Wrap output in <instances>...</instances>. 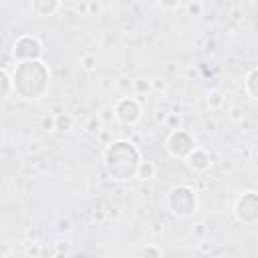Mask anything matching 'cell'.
Listing matches in <instances>:
<instances>
[{
  "label": "cell",
  "mask_w": 258,
  "mask_h": 258,
  "mask_svg": "<svg viewBox=\"0 0 258 258\" xmlns=\"http://www.w3.org/2000/svg\"><path fill=\"white\" fill-rule=\"evenodd\" d=\"M141 153L139 149L125 139H119L115 143H111L105 151V167L107 173L115 179V181H127L137 177V169L141 165Z\"/></svg>",
  "instance_id": "6da1fadb"
},
{
  "label": "cell",
  "mask_w": 258,
  "mask_h": 258,
  "mask_svg": "<svg viewBox=\"0 0 258 258\" xmlns=\"http://www.w3.org/2000/svg\"><path fill=\"white\" fill-rule=\"evenodd\" d=\"M12 79H14V91L20 97L28 101H36L46 93L50 83V73L40 58L24 60V62H18V67L12 73Z\"/></svg>",
  "instance_id": "7a4b0ae2"
},
{
  "label": "cell",
  "mask_w": 258,
  "mask_h": 258,
  "mask_svg": "<svg viewBox=\"0 0 258 258\" xmlns=\"http://www.w3.org/2000/svg\"><path fill=\"white\" fill-rule=\"evenodd\" d=\"M167 204L177 218H189L198 210V194L189 185H173L167 194Z\"/></svg>",
  "instance_id": "3957f363"
},
{
  "label": "cell",
  "mask_w": 258,
  "mask_h": 258,
  "mask_svg": "<svg viewBox=\"0 0 258 258\" xmlns=\"http://www.w3.org/2000/svg\"><path fill=\"white\" fill-rule=\"evenodd\" d=\"M12 56L14 60L18 62H24V60H38L42 56V44L38 42L36 36H30V34H22L14 40V46H12Z\"/></svg>",
  "instance_id": "277c9868"
},
{
  "label": "cell",
  "mask_w": 258,
  "mask_h": 258,
  "mask_svg": "<svg viewBox=\"0 0 258 258\" xmlns=\"http://www.w3.org/2000/svg\"><path fill=\"white\" fill-rule=\"evenodd\" d=\"M165 147L167 151L177 157V159H187V155L196 149V139L191 133H187L185 129H175L171 131V135L167 137L165 141Z\"/></svg>",
  "instance_id": "5b68a950"
},
{
  "label": "cell",
  "mask_w": 258,
  "mask_h": 258,
  "mask_svg": "<svg viewBox=\"0 0 258 258\" xmlns=\"http://www.w3.org/2000/svg\"><path fill=\"white\" fill-rule=\"evenodd\" d=\"M234 216L242 224H256L258 222V191L242 194L234 204Z\"/></svg>",
  "instance_id": "8992f818"
},
{
  "label": "cell",
  "mask_w": 258,
  "mask_h": 258,
  "mask_svg": "<svg viewBox=\"0 0 258 258\" xmlns=\"http://www.w3.org/2000/svg\"><path fill=\"white\" fill-rule=\"evenodd\" d=\"M115 117L123 125H135L141 119V105L133 97H123L115 103Z\"/></svg>",
  "instance_id": "52a82bcc"
},
{
  "label": "cell",
  "mask_w": 258,
  "mask_h": 258,
  "mask_svg": "<svg viewBox=\"0 0 258 258\" xmlns=\"http://www.w3.org/2000/svg\"><path fill=\"white\" fill-rule=\"evenodd\" d=\"M187 165L194 169V171H198V173H204V171H208L210 167H212V157H210V153L208 151H204V149H194L189 155H187Z\"/></svg>",
  "instance_id": "ba28073f"
},
{
  "label": "cell",
  "mask_w": 258,
  "mask_h": 258,
  "mask_svg": "<svg viewBox=\"0 0 258 258\" xmlns=\"http://www.w3.org/2000/svg\"><path fill=\"white\" fill-rule=\"evenodd\" d=\"M60 6V0H30V8L36 16H52Z\"/></svg>",
  "instance_id": "9c48e42d"
},
{
  "label": "cell",
  "mask_w": 258,
  "mask_h": 258,
  "mask_svg": "<svg viewBox=\"0 0 258 258\" xmlns=\"http://www.w3.org/2000/svg\"><path fill=\"white\" fill-rule=\"evenodd\" d=\"M244 87L252 99H258V69H252L244 81Z\"/></svg>",
  "instance_id": "30bf717a"
},
{
  "label": "cell",
  "mask_w": 258,
  "mask_h": 258,
  "mask_svg": "<svg viewBox=\"0 0 258 258\" xmlns=\"http://www.w3.org/2000/svg\"><path fill=\"white\" fill-rule=\"evenodd\" d=\"M155 175V165L151 161H141L139 169H137V177L139 179H151Z\"/></svg>",
  "instance_id": "8fae6325"
},
{
  "label": "cell",
  "mask_w": 258,
  "mask_h": 258,
  "mask_svg": "<svg viewBox=\"0 0 258 258\" xmlns=\"http://www.w3.org/2000/svg\"><path fill=\"white\" fill-rule=\"evenodd\" d=\"M10 91H14V79L6 69H2V97H8Z\"/></svg>",
  "instance_id": "7c38bea8"
},
{
  "label": "cell",
  "mask_w": 258,
  "mask_h": 258,
  "mask_svg": "<svg viewBox=\"0 0 258 258\" xmlns=\"http://www.w3.org/2000/svg\"><path fill=\"white\" fill-rule=\"evenodd\" d=\"M54 121H56V129H71V125H73V119L69 115H64V113L56 115Z\"/></svg>",
  "instance_id": "4fadbf2b"
},
{
  "label": "cell",
  "mask_w": 258,
  "mask_h": 258,
  "mask_svg": "<svg viewBox=\"0 0 258 258\" xmlns=\"http://www.w3.org/2000/svg\"><path fill=\"white\" fill-rule=\"evenodd\" d=\"M95 67H97V58L93 54H85L83 56V69L85 71H93Z\"/></svg>",
  "instance_id": "5bb4252c"
},
{
  "label": "cell",
  "mask_w": 258,
  "mask_h": 258,
  "mask_svg": "<svg viewBox=\"0 0 258 258\" xmlns=\"http://www.w3.org/2000/svg\"><path fill=\"white\" fill-rule=\"evenodd\" d=\"M135 254H137V256H143V254H151V256H161V250H159V248H153V246H145V248L137 250Z\"/></svg>",
  "instance_id": "9a60e30c"
},
{
  "label": "cell",
  "mask_w": 258,
  "mask_h": 258,
  "mask_svg": "<svg viewBox=\"0 0 258 258\" xmlns=\"http://www.w3.org/2000/svg\"><path fill=\"white\" fill-rule=\"evenodd\" d=\"M157 2L161 4V8H165V10H173V8L179 6L181 0H157Z\"/></svg>",
  "instance_id": "2e32d148"
},
{
  "label": "cell",
  "mask_w": 258,
  "mask_h": 258,
  "mask_svg": "<svg viewBox=\"0 0 258 258\" xmlns=\"http://www.w3.org/2000/svg\"><path fill=\"white\" fill-rule=\"evenodd\" d=\"M135 91L137 93H147L149 91V81H135Z\"/></svg>",
  "instance_id": "e0dca14e"
},
{
  "label": "cell",
  "mask_w": 258,
  "mask_h": 258,
  "mask_svg": "<svg viewBox=\"0 0 258 258\" xmlns=\"http://www.w3.org/2000/svg\"><path fill=\"white\" fill-rule=\"evenodd\" d=\"M189 12H191V14H200V12H202V4H200V2H196V4L191 2V4H189Z\"/></svg>",
  "instance_id": "ac0fdd59"
}]
</instances>
